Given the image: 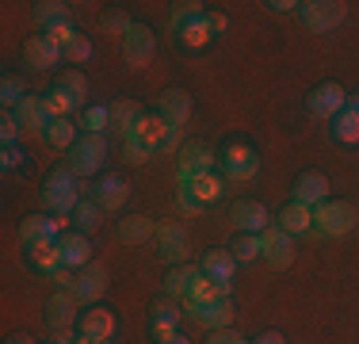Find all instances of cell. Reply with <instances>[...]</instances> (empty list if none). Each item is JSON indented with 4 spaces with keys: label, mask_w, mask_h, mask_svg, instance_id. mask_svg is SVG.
I'll use <instances>...</instances> for the list:
<instances>
[{
    "label": "cell",
    "mask_w": 359,
    "mask_h": 344,
    "mask_svg": "<svg viewBox=\"0 0 359 344\" xmlns=\"http://www.w3.org/2000/svg\"><path fill=\"white\" fill-rule=\"evenodd\" d=\"M218 165H222V172H226V180H233V184H245V180L256 176V168H260V157H256V150H252L249 142L233 138V142L222 145Z\"/></svg>",
    "instance_id": "cell-3"
},
{
    "label": "cell",
    "mask_w": 359,
    "mask_h": 344,
    "mask_svg": "<svg viewBox=\"0 0 359 344\" xmlns=\"http://www.w3.org/2000/svg\"><path fill=\"white\" fill-rule=\"evenodd\" d=\"M298 15L306 20L310 31H332L344 23L348 4L344 0H306V4H298Z\"/></svg>",
    "instance_id": "cell-5"
},
{
    "label": "cell",
    "mask_w": 359,
    "mask_h": 344,
    "mask_svg": "<svg viewBox=\"0 0 359 344\" xmlns=\"http://www.w3.org/2000/svg\"><path fill=\"white\" fill-rule=\"evenodd\" d=\"M76 337H69V329H65V333H54V340H50V344H73Z\"/></svg>",
    "instance_id": "cell-57"
},
{
    "label": "cell",
    "mask_w": 359,
    "mask_h": 344,
    "mask_svg": "<svg viewBox=\"0 0 359 344\" xmlns=\"http://www.w3.org/2000/svg\"><path fill=\"white\" fill-rule=\"evenodd\" d=\"M23 161H27V157H23V150H20V145H4V157H0V168H4V172L20 168Z\"/></svg>",
    "instance_id": "cell-49"
},
{
    "label": "cell",
    "mask_w": 359,
    "mask_h": 344,
    "mask_svg": "<svg viewBox=\"0 0 359 344\" xmlns=\"http://www.w3.org/2000/svg\"><path fill=\"white\" fill-rule=\"evenodd\" d=\"M161 115H165V123L168 126H184L187 123V115H191V96H187L184 88H168V92H161Z\"/></svg>",
    "instance_id": "cell-24"
},
{
    "label": "cell",
    "mask_w": 359,
    "mask_h": 344,
    "mask_svg": "<svg viewBox=\"0 0 359 344\" xmlns=\"http://www.w3.org/2000/svg\"><path fill=\"white\" fill-rule=\"evenodd\" d=\"M168 134H172V126L165 123L161 111H153V115H142L138 126H134V134H126V138H138L142 145H149L153 153H161V150H165V142H168Z\"/></svg>",
    "instance_id": "cell-16"
},
{
    "label": "cell",
    "mask_w": 359,
    "mask_h": 344,
    "mask_svg": "<svg viewBox=\"0 0 359 344\" xmlns=\"http://www.w3.org/2000/svg\"><path fill=\"white\" fill-rule=\"evenodd\" d=\"M20 119H15V111H4V119H0V138H4V145H15L20 142Z\"/></svg>",
    "instance_id": "cell-47"
},
{
    "label": "cell",
    "mask_w": 359,
    "mask_h": 344,
    "mask_svg": "<svg viewBox=\"0 0 359 344\" xmlns=\"http://www.w3.org/2000/svg\"><path fill=\"white\" fill-rule=\"evenodd\" d=\"M76 306H81V303H76L73 291H57V295L46 303V325H50V333H65L69 325H76V317H81V314H76Z\"/></svg>",
    "instance_id": "cell-12"
},
{
    "label": "cell",
    "mask_w": 359,
    "mask_h": 344,
    "mask_svg": "<svg viewBox=\"0 0 359 344\" xmlns=\"http://www.w3.org/2000/svg\"><path fill=\"white\" fill-rule=\"evenodd\" d=\"M306 107H310V115H318V119H337L340 111L348 107V96H344V88H340L337 81H321L318 88L306 96Z\"/></svg>",
    "instance_id": "cell-8"
},
{
    "label": "cell",
    "mask_w": 359,
    "mask_h": 344,
    "mask_svg": "<svg viewBox=\"0 0 359 344\" xmlns=\"http://www.w3.org/2000/svg\"><path fill=\"white\" fill-rule=\"evenodd\" d=\"M348 107H352V111H359V96H355V100H348Z\"/></svg>",
    "instance_id": "cell-60"
},
{
    "label": "cell",
    "mask_w": 359,
    "mask_h": 344,
    "mask_svg": "<svg viewBox=\"0 0 359 344\" xmlns=\"http://www.w3.org/2000/svg\"><path fill=\"white\" fill-rule=\"evenodd\" d=\"M276 226L283 230V234H290V237L310 234V230H313V206H302V203H294V199H290V203L283 206V211H279Z\"/></svg>",
    "instance_id": "cell-21"
},
{
    "label": "cell",
    "mask_w": 359,
    "mask_h": 344,
    "mask_svg": "<svg viewBox=\"0 0 359 344\" xmlns=\"http://www.w3.org/2000/svg\"><path fill=\"white\" fill-rule=\"evenodd\" d=\"M207 23H210V31H226V15H222V12H207Z\"/></svg>",
    "instance_id": "cell-54"
},
{
    "label": "cell",
    "mask_w": 359,
    "mask_h": 344,
    "mask_svg": "<svg viewBox=\"0 0 359 344\" xmlns=\"http://www.w3.org/2000/svg\"><path fill=\"white\" fill-rule=\"evenodd\" d=\"M233 268H237V260H233V253H229V249H210V253L203 256V264H199V272L210 275V279H218V283L233 279Z\"/></svg>",
    "instance_id": "cell-27"
},
{
    "label": "cell",
    "mask_w": 359,
    "mask_h": 344,
    "mask_svg": "<svg viewBox=\"0 0 359 344\" xmlns=\"http://www.w3.org/2000/svg\"><path fill=\"white\" fill-rule=\"evenodd\" d=\"M65 214H31L20 222V245H39V241H62Z\"/></svg>",
    "instance_id": "cell-6"
},
{
    "label": "cell",
    "mask_w": 359,
    "mask_h": 344,
    "mask_svg": "<svg viewBox=\"0 0 359 344\" xmlns=\"http://www.w3.org/2000/svg\"><path fill=\"white\" fill-rule=\"evenodd\" d=\"M180 39H184L187 50H203L210 39H215V31H210L207 15H199V20H191V23H184V27H180Z\"/></svg>",
    "instance_id": "cell-34"
},
{
    "label": "cell",
    "mask_w": 359,
    "mask_h": 344,
    "mask_svg": "<svg viewBox=\"0 0 359 344\" xmlns=\"http://www.w3.org/2000/svg\"><path fill=\"white\" fill-rule=\"evenodd\" d=\"M50 279H54V283H57V287H62V291H69V287H73V275H69V268L54 272V275H50Z\"/></svg>",
    "instance_id": "cell-53"
},
{
    "label": "cell",
    "mask_w": 359,
    "mask_h": 344,
    "mask_svg": "<svg viewBox=\"0 0 359 344\" xmlns=\"http://www.w3.org/2000/svg\"><path fill=\"white\" fill-rule=\"evenodd\" d=\"M62 256H65V268H88L92 264V245L88 237L81 234V230H73V234H62Z\"/></svg>",
    "instance_id": "cell-26"
},
{
    "label": "cell",
    "mask_w": 359,
    "mask_h": 344,
    "mask_svg": "<svg viewBox=\"0 0 359 344\" xmlns=\"http://www.w3.org/2000/svg\"><path fill=\"white\" fill-rule=\"evenodd\" d=\"M165 344H191L187 337H172V340H165Z\"/></svg>",
    "instance_id": "cell-59"
},
{
    "label": "cell",
    "mask_w": 359,
    "mask_h": 344,
    "mask_svg": "<svg viewBox=\"0 0 359 344\" xmlns=\"http://www.w3.org/2000/svg\"><path fill=\"white\" fill-rule=\"evenodd\" d=\"M229 253H233V260H241V264L256 260V256H260V234H241V237H233Z\"/></svg>",
    "instance_id": "cell-39"
},
{
    "label": "cell",
    "mask_w": 359,
    "mask_h": 344,
    "mask_svg": "<svg viewBox=\"0 0 359 344\" xmlns=\"http://www.w3.org/2000/svg\"><path fill=\"white\" fill-rule=\"evenodd\" d=\"M111 123V107H104V103H92L88 111H84V131L88 134H104Z\"/></svg>",
    "instance_id": "cell-43"
},
{
    "label": "cell",
    "mask_w": 359,
    "mask_h": 344,
    "mask_svg": "<svg viewBox=\"0 0 359 344\" xmlns=\"http://www.w3.org/2000/svg\"><path fill=\"white\" fill-rule=\"evenodd\" d=\"M42 138H46L54 150H73L81 134H76V126L69 123V119H50V126H46V134H42Z\"/></svg>",
    "instance_id": "cell-33"
},
{
    "label": "cell",
    "mask_w": 359,
    "mask_h": 344,
    "mask_svg": "<svg viewBox=\"0 0 359 344\" xmlns=\"http://www.w3.org/2000/svg\"><path fill=\"white\" fill-rule=\"evenodd\" d=\"M187 314L210 333L229 329V322H233V306H229V298H222V303H187Z\"/></svg>",
    "instance_id": "cell-15"
},
{
    "label": "cell",
    "mask_w": 359,
    "mask_h": 344,
    "mask_svg": "<svg viewBox=\"0 0 359 344\" xmlns=\"http://www.w3.org/2000/svg\"><path fill=\"white\" fill-rule=\"evenodd\" d=\"M332 134L344 145H359V111H352V107L340 111V115L332 119Z\"/></svg>",
    "instance_id": "cell-35"
},
{
    "label": "cell",
    "mask_w": 359,
    "mask_h": 344,
    "mask_svg": "<svg viewBox=\"0 0 359 344\" xmlns=\"http://www.w3.org/2000/svg\"><path fill=\"white\" fill-rule=\"evenodd\" d=\"M62 54L65 50L54 46L46 34H35V39H27V46H23V58H27L31 69H54L57 62H62Z\"/></svg>",
    "instance_id": "cell-22"
},
{
    "label": "cell",
    "mask_w": 359,
    "mask_h": 344,
    "mask_svg": "<svg viewBox=\"0 0 359 344\" xmlns=\"http://www.w3.org/2000/svg\"><path fill=\"white\" fill-rule=\"evenodd\" d=\"M145 115V111L138 107V103H134V100H118L115 103V107H111V123H115V131L118 134H134V126H138V119Z\"/></svg>",
    "instance_id": "cell-31"
},
{
    "label": "cell",
    "mask_w": 359,
    "mask_h": 344,
    "mask_svg": "<svg viewBox=\"0 0 359 344\" xmlns=\"http://www.w3.org/2000/svg\"><path fill=\"white\" fill-rule=\"evenodd\" d=\"M107 344H111V340H107Z\"/></svg>",
    "instance_id": "cell-61"
},
{
    "label": "cell",
    "mask_w": 359,
    "mask_h": 344,
    "mask_svg": "<svg viewBox=\"0 0 359 344\" xmlns=\"http://www.w3.org/2000/svg\"><path fill=\"white\" fill-rule=\"evenodd\" d=\"M100 206L96 203H84L81 199V206H76L73 211V222H76V230H81V234H92V230H100Z\"/></svg>",
    "instance_id": "cell-41"
},
{
    "label": "cell",
    "mask_w": 359,
    "mask_h": 344,
    "mask_svg": "<svg viewBox=\"0 0 359 344\" xmlns=\"http://www.w3.org/2000/svg\"><path fill=\"white\" fill-rule=\"evenodd\" d=\"M325 199H329V176H321V172H302V176L294 180V203L321 206Z\"/></svg>",
    "instance_id": "cell-19"
},
{
    "label": "cell",
    "mask_w": 359,
    "mask_h": 344,
    "mask_svg": "<svg viewBox=\"0 0 359 344\" xmlns=\"http://www.w3.org/2000/svg\"><path fill=\"white\" fill-rule=\"evenodd\" d=\"M229 214H233V222L241 226V234H264V230L271 226L268 206H264V203H256V199H237Z\"/></svg>",
    "instance_id": "cell-17"
},
{
    "label": "cell",
    "mask_w": 359,
    "mask_h": 344,
    "mask_svg": "<svg viewBox=\"0 0 359 344\" xmlns=\"http://www.w3.org/2000/svg\"><path fill=\"white\" fill-rule=\"evenodd\" d=\"M42 203L50 206L54 214H69L81 206V192H76V172L65 165V168H54L46 180H42Z\"/></svg>",
    "instance_id": "cell-1"
},
{
    "label": "cell",
    "mask_w": 359,
    "mask_h": 344,
    "mask_svg": "<svg viewBox=\"0 0 359 344\" xmlns=\"http://www.w3.org/2000/svg\"><path fill=\"white\" fill-rule=\"evenodd\" d=\"M260 256L271 264V268H290V260H294V237L283 234V230L271 222V226L260 234Z\"/></svg>",
    "instance_id": "cell-9"
},
{
    "label": "cell",
    "mask_w": 359,
    "mask_h": 344,
    "mask_svg": "<svg viewBox=\"0 0 359 344\" xmlns=\"http://www.w3.org/2000/svg\"><path fill=\"white\" fill-rule=\"evenodd\" d=\"M8 344H35L31 337H8Z\"/></svg>",
    "instance_id": "cell-58"
},
{
    "label": "cell",
    "mask_w": 359,
    "mask_h": 344,
    "mask_svg": "<svg viewBox=\"0 0 359 344\" xmlns=\"http://www.w3.org/2000/svg\"><path fill=\"white\" fill-rule=\"evenodd\" d=\"M15 119H20V126L23 131H42L46 134V126H50V115H46V107H42V96H27L15 107Z\"/></svg>",
    "instance_id": "cell-29"
},
{
    "label": "cell",
    "mask_w": 359,
    "mask_h": 344,
    "mask_svg": "<svg viewBox=\"0 0 359 344\" xmlns=\"http://www.w3.org/2000/svg\"><path fill=\"white\" fill-rule=\"evenodd\" d=\"M123 150H126V161H134V165H145V161L153 157V150L142 145L138 138H123Z\"/></svg>",
    "instance_id": "cell-48"
},
{
    "label": "cell",
    "mask_w": 359,
    "mask_h": 344,
    "mask_svg": "<svg viewBox=\"0 0 359 344\" xmlns=\"http://www.w3.org/2000/svg\"><path fill=\"white\" fill-rule=\"evenodd\" d=\"M180 187L191 192L203 206H215L222 195H226V180H222L218 172H187V168H180Z\"/></svg>",
    "instance_id": "cell-7"
},
{
    "label": "cell",
    "mask_w": 359,
    "mask_h": 344,
    "mask_svg": "<svg viewBox=\"0 0 359 344\" xmlns=\"http://www.w3.org/2000/svg\"><path fill=\"white\" fill-rule=\"evenodd\" d=\"M203 8H207V4H199V0H180V4H172V27L180 31L184 23H191V20H199V15H207Z\"/></svg>",
    "instance_id": "cell-42"
},
{
    "label": "cell",
    "mask_w": 359,
    "mask_h": 344,
    "mask_svg": "<svg viewBox=\"0 0 359 344\" xmlns=\"http://www.w3.org/2000/svg\"><path fill=\"white\" fill-rule=\"evenodd\" d=\"M268 8H271V12H290V8H298V4H294V0H271Z\"/></svg>",
    "instance_id": "cell-55"
},
{
    "label": "cell",
    "mask_w": 359,
    "mask_h": 344,
    "mask_svg": "<svg viewBox=\"0 0 359 344\" xmlns=\"http://www.w3.org/2000/svg\"><path fill=\"white\" fill-rule=\"evenodd\" d=\"M355 222H359L355 203L325 199L321 206H313V230H321L325 237H344V234H352Z\"/></svg>",
    "instance_id": "cell-2"
},
{
    "label": "cell",
    "mask_w": 359,
    "mask_h": 344,
    "mask_svg": "<svg viewBox=\"0 0 359 344\" xmlns=\"http://www.w3.org/2000/svg\"><path fill=\"white\" fill-rule=\"evenodd\" d=\"M176 145H180V131H176V126H172V134H168V142H165V150H161V153H172Z\"/></svg>",
    "instance_id": "cell-56"
},
{
    "label": "cell",
    "mask_w": 359,
    "mask_h": 344,
    "mask_svg": "<svg viewBox=\"0 0 359 344\" xmlns=\"http://www.w3.org/2000/svg\"><path fill=\"white\" fill-rule=\"evenodd\" d=\"M104 161H107L104 134H81L76 145L69 150V168L76 172V176H96V172L104 168Z\"/></svg>",
    "instance_id": "cell-4"
},
{
    "label": "cell",
    "mask_w": 359,
    "mask_h": 344,
    "mask_svg": "<svg viewBox=\"0 0 359 344\" xmlns=\"http://www.w3.org/2000/svg\"><path fill=\"white\" fill-rule=\"evenodd\" d=\"M176 206H180V211H184V214H199V211H203V203L195 199L191 192H184V187H180V192H176Z\"/></svg>",
    "instance_id": "cell-50"
},
{
    "label": "cell",
    "mask_w": 359,
    "mask_h": 344,
    "mask_svg": "<svg viewBox=\"0 0 359 344\" xmlns=\"http://www.w3.org/2000/svg\"><path fill=\"white\" fill-rule=\"evenodd\" d=\"M35 15H39L42 31H46L50 23H57V20H69V4H62V0H42V4H35Z\"/></svg>",
    "instance_id": "cell-40"
},
{
    "label": "cell",
    "mask_w": 359,
    "mask_h": 344,
    "mask_svg": "<svg viewBox=\"0 0 359 344\" xmlns=\"http://www.w3.org/2000/svg\"><path fill=\"white\" fill-rule=\"evenodd\" d=\"M27 96H31V92H27V84H23L20 77L8 73L4 81H0V100H4V111H15L23 100H27Z\"/></svg>",
    "instance_id": "cell-37"
},
{
    "label": "cell",
    "mask_w": 359,
    "mask_h": 344,
    "mask_svg": "<svg viewBox=\"0 0 359 344\" xmlns=\"http://www.w3.org/2000/svg\"><path fill=\"white\" fill-rule=\"evenodd\" d=\"M195 279H199V268H191V264H176V268L165 275V295H168V298L187 295Z\"/></svg>",
    "instance_id": "cell-32"
},
{
    "label": "cell",
    "mask_w": 359,
    "mask_h": 344,
    "mask_svg": "<svg viewBox=\"0 0 359 344\" xmlns=\"http://www.w3.org/2000/svg\"><path fill=\"white\" fill-rule=\"evenodd\" d=\"M69 291L76 295V303L92 306L107 291V272L100 268V264H88V268H81V275H73V287Z\"/></svg>",
    "instance_id": "cell-13"
},
{
    "label": "cell",
    "mask_w": 359,
    "mask_h": 344,
    "mask_svg": "<svg viewBox=\"0 0 359 344\" xmlns=\"http://www.w3.org/2000/svg\"><path fill=\"white\" fill-rule=\"evenodd\" d=\"M153 234H157V226L145 214H130V218L118 222V241L123 245H145V237H153Z\"/></svg>",
    "instance_id": "cell-28"
},
{
    "label": "cell",
    "mask_w": 359,
    "mask_h": 344,
    "mask_svg": "<svg viewBox=\"0 0 359 344\" xmlns=\"http://www.w3.org/2000/svg\"><path fill=\"white\" fill-rule=\"evenodd\" d=\"M153 337H157V344L180 337V310H176V298L165 295L157 306H153Z\"/></svg>",
    "instance_id": "cell-20"
},
{
    "label": "cell",
    "mask_w": 359,
    "mask_h": 344,
    "mask_svg": "<svg viewBox=\"0 0 359 344\" xmlns=\"http://www.w3.org/2000/svg\"><path fill=\"white\" fill-rule=\"evenodd\" d=\"M252 344H287V340H283V333H276V329H268V333H260V337H256Z\"/></svg>",
    "instance_id": "cell-52"
},
{
    "label": "cell",
    "mask_w": 359,
    "mask_h": 344,
    "mask_svg": "<svg viewBox=\"0 0 359 344\" xmlns=\"http://www.w3.org/2000/svg\"><path fill=\"white\" fill-rule=\"evenodd\" d=\"M207 344H252V340L237 337V333H229V329H215V333H210V340H207Z\"/></svg>",
    "instance_id": "cell-51"
},
{
    "label": "cell",
    "mask_w": 359,
    "mask_h": 344,
    "mask_svg": "<svg viewBox=\"0 0 359 344\" xmlns=\"http://www.w3.org/2000/svg\"><path fill=\"white\" fill-rule=\"evenodd\" d=\"M54 88H62L73 103H84V96H88V81H84V73H76V69H65Z\"/></svg>",
    "instance_id": "cell-36"
},
{
    "label": "cell",
    "mask_w": 359,
    "mask_h": 344,
    "mask_svg": "<svg viewBox=\"0 0 359 344\" xmlns=\"http://www.w3.org/2000/svg\"><path fill=\"white\" fill-rule=\"evenodd\" d=\"M123 54L130 65H149L153 54H157V34L145 27V23H134L130 34L123 39Z\"/></svg>",
    "instance_id": "cell-11"
},
{
    "label": "cell",
    "mask_w": 359,
    "mask_h": 344,
    "mask_svg": "<svg viewBox=\"0 0 359 344\" xmlns=\"http://www.w3.org/2000/svg\"><path fill=\"white\" fill-rule=\"evenodd\" d=\"M187 230L180 226V222H165V226H157V249H161V256L165 260H172V264H184V256H187Z\"/></svg>",
    "instance_id": "cell-18"
},
{
    "label": "cell",
    "mask_w": 359,
    "mask_h": 344,
    "mask_svg": "<svg viewBox=\"0 0 359 344\" xmlns=\"http://www.w3.org/2000/svg\"><path fill=\"white\" fill-rule=\"evenodd\" d=\"M76 333L96 344H107L111 337H115V310H104V306H92L84 310L81 317H76Z\"/></svg>",
    "instance_id": "cell-10"
},
{
    "label": "cell",
    "mask_w": 359,
    "mask_h": 344,
    "mask_svg": "<svg viewBox=\"0 0 359 344\" xmlns=\"http://www.w3.org/2000/svg\"><path fill=\"white\" fill-rule=\"evenodd\" d=\"M222 298H229V283H218L203 272L191 283V291H187V303H222Z\"/></svg>",
    "instance_id": "cell-30"
},
{
    "label": "cell",
    "mask_w": 359,
    "mask_h": 344,
    "mask_svg": "<svg viewBox=\"0 0 359 344\" xmlns=\"http://www.w3.org/2000/svg\"><path fill=\"white\" fill-rule=\"evenodd\" d=\"M27 256H31V268H39L42 275H54V272L65 268V256H62V245H57V241H39V245L27 249Z\"/></svg>",
    "instance_id": "cell-25"
},
{
    "label": "cell",
    "mask_w": 359,
    "mask_h": 344,
    "mask_svg": "<svg viewBox=\"0 0 359 344\" xmlns=\"http://www.w3.org/2000/svg\"><path fill=\"white\" fill-rule=\"evenodd\" d=\"M42 107H46V115H50V119H69V111L76 107V103L65 96L62 88H50L46 96H42Z\"/></svg>",
    "instance_id": "cell-38"
},
{
    "label": "cell",
    "mask_w": 359,
    "mask_h": 344,
    "mask_svg": "<svg viewBox=\"0 0 359 344\" xmlns=\"http://www.w3.org/2000/svg\"><path fill=\"white\" fill-rule=\"evenodd\" d=\"M65 58H69V62H76V65H84V62L92 58V42L84 39V34H76L69 46H65Z\"/></svg>",
    "instance_id": "cell-46"
},
{
    "label": "cell",
    "mask_w": 359,
    "mask_h": 344,
    "mask_svg": "<svg viewBox=\"0 0 359 344\" xmlns=\"http://www.w3.org/2000/svg\"><path fill=\"white\" fill-rule=\"evenodd\" d=\"M218 165V153L210 150V145H203V142H184L180 145V168H187V172H215Z\"/></svg>",
    "instance_id": "cell-23"
},
{
    "label": "cell",
    "mask_w": 359,
    "mask_h": 344,
    "mask_svg": "<svg viewBox=\"0 0 359 344\" xmlns=\"http://www.w3.org/2000/svg\"><path fill=\"white\" fill-rule=\"evenodd\" d=\"M126 199H130V180L126 176H115V172H107V176H100L96 184V203L100 211H118Z\"/></svg>",
    "instance_id": "cell-14"
},
{
    "label": "cell",
    "mask_w": 359,
    "mask_h": 344,
    "mask_svg": "<svg viewBox=\"0 0 359 344\" xmlns=\"http://www.w3.org/2000/svg\"><path fill=\"white\" fill-rule=\"evenodd\" d=\"M100 27H104L107 34H118V39H126V34H130V27H134V23L126 20L123 12H107L104 20H100Z\"/></svg>",
    "instance_id": "cell-45"
},
{
    "label": "cell",
    "mask_w": 359,
    "mask_h": 344,
    "mask_svg": "<svg viewBox=\"0 0 359 344\" xmlns=\"http://www.w3.org/2000/svg\"><path fill=\"white\" fill-rule=\"evenodd\" d=\"M42 34H46V39L50 42H54V46H69V42L76 39V27H73V15H69V20H57V23H50V27L46 31H42Z\"/></svg>",
    "instance_id": "cell-44"
}]
</instances>
